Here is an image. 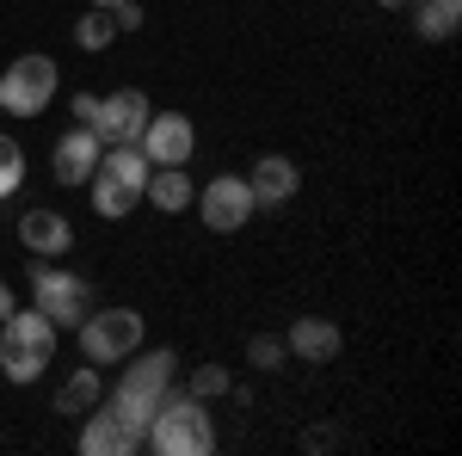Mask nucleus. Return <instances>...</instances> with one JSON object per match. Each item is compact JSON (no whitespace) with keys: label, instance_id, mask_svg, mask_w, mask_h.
<instances>
[{"label":"nucleus","instance_id":"1","mask_svg":"<svg viewBox=\"0 0 462 456\" xmlns=\"http://www.w3.org/2000/svg\"><path fill=\"white\" fill-rule=\"evenodd\" d=\"M173 388H179V358H173V351H161V346L143 351V346H136L130 358H124V377L111 383L106 407L124 420V432L143 444V438H148V420H154V407H161Z\"/></svg>","mask_w":462,"mask_h":456},{"label":"nucleus","instance_id":"2","mask_svg":"<svg viewBox=\"0 0 462 456\" xmlns=\"http://www.w3.org/2000/svg\"><path fill=\"white\" fill-rule=\"evenodd\" d=\"M143 451H154V456H210V451H216L210 401H198V395H179V388H173V395L154 407V420H148Z\"/></svg>","mask_w":462,"mask_h":456},{"label":"nucleus","instance_id":"3","mask_svg":"<svg viewBox=\"0 0 462 456\" xmlns=\"http://www.w3.org/2000/svg\"><path fill=\"white\" fill-rule=\"evenodd\" d=\"M56 340H62V327L43 309H13L0 321V370H6V383H37L56 364Z\"/></svg>","mask_w":462,"mask_h":456},{"label":"nucleus","instance_id":"4","mask_svg":"<svg viewBox=\"0 0 462 456\" xmlns=\"http://www.w3.org/2000/svg\"><path fill=\"white\" fill-rule=\"evenodd\" d=\"M74 333H80V358L87 364H124L143 346V315L136 309H87V321Z\"/></svg>","mask_w":462,"mask_h":456},{"label":"nucleus","instance_id":"5","mask_svg":"<svg viewBox=\"0 0 462 456\" xmlns=\"http://www.w3.org/2000/svg\"><path fill=\"white\" fill-rule=\"evenodd\" d=\"M56 99V62L50 56H19L0 69V111L6 117H37Z\"/></svg>","mask_w":462,"mask_h":456},{"label":"nucleus","instance_id":"6","mask_svg":"<svg viewBox=\"0 0 462 456\" xmlns=\"http://www.w3.org/2000/svg\"><path fill=\"white\" fill-rule=\"evenodd\" d=\"M32 309L56 321V327H80L87 309H93V284L80 272H62V265H37L32 272Z\"/></svg>","mask_w":462,"mask_h":456},{"label":"nucleus","instance_id":"7","mask_svg":"<svg viewBox=\"0 0 462 456\" xmlns=\"http://www.w3.org/2000/svg\"><path fill=\"white\" fill-rule=\"evenodd\" d=\"M191 204H198V216H204L210 235H241L253 222V210H259V198H253V185L241 173H216Z\"/></svg>","mask_w":462,"mask_h":456},{"label":"nucleus","instance_id":"8","mask_svg":"<svg viewBox=\"0 0 462 456\" xmlns=\"http://www.w3.org/2000/svg\"><path fill=\"white\" fill-rule=\"evenodd\" d=\"M136 148L148 154V167H191V154H198V124H191L185 111H148Z\"/></svg>","mask_w":462,"mask_h":456},{"label":"nucleus","instance_id":"9","mask_svg":"<svg viewBox=\"0 0 462 456\" xmlns=\"http://www.w3.org/2000/svg\"><path fill=\"white\" fill-rule=\"evenodd\" d=\"M148 93L143 87H117V93H106V99H99V106H93V124H87V130H93V136L106 142H136L143 136V124H148Z\"/></svg>","mask_w":462,"mask_h":456},{"label":"nucleus","instance_id":"10","mask_svg":"<svg viewBox=\"0 0 462 456\" xmlns=\"http://www.w3.org/2000/svg\"><path fill=\"white\" fill-rule=\"evenodd\" d=\"M99 154H106V142L93 136L87 124H74L69 136L56 142V154H50V167H56V185H87L93 167H99Z\"/></svg>","mask_w":462,"mask_h":456},{"label":"nucleus","instance_id":"11","mask_svg":"<svg viewBox=\"0 0 462 456\" xmlns=\"http://www.w3.org/2000/svg\"><path fill=\"white\" fill-rule=\"evenodd\" d=\"M339 346H346V333H339L327 315H296L290 333H284V351H296L302 364H333Z\"/></svg>","mask_w":462,"mask_h":456},{"label":"nucleus","instance_id":"12","mask_svg":"<svg viewBox=\"0 0 462 456\" xmlns=\"http://www.w3.org/2000/svg\"><path fill=\"white\" fill-rule=\"evenodd\" d=\"M19 247L37 253V259H62L74 247V222L62 210H25L19 216Z\"/></svg>","mask_w":462,"mask_h":456},{"label":"nucleus","instance_id":"13","mask_svg":"<svg viewBox=\"0 0 462 456\" xmlns=\"http://www.w3.org/2000/svg\"><path fill=\"white\" fill-rule=\"evenodd\" d=\"M143 444L124 432V420L111 414V407H93V414H80V456H136Z\"/></svg>","mask_w":462,"mask_h":456},{"label":"nucleus","instance_id":"14","mask_svg":"<svg viewBox=\"0 0 462 456\" xmlns=\"http://www.w3.org/2000/svg\"><path fill=\"white\" fill-rule=\"evenodd\" d=\"M247 185H253L259 204H290V198L302 191V167H296L290 154H259L253 173H247Z\"/></svg>","mask_w":462,"mask_h":456},{"label":"nucleus","instance_id":"15","mask_svg":"<svg viewBox=\"0 0 462 456\" xmlns=\"http://www.w3.org/2000/svg\"><path fill=\"white\" fill-rule=\"evenodd\" d=\"M191 198H198V185H191V173L185 167H154L143 185V204H154L161 216H179L191 210Z\"/></svg>","mask_w":462,"mask_h":456},{"label":"nucleus","instance_id":"16","mask_svg":"<svg viewBox=\"0 0 462 456\" xmlns=\"http://www.w3.org/2000/svg\"><path fill=\"white\" fill-rule=\"evenodd\" d=\"M87 198H93V210L111 216V222H124V216L143 204V191H130L117 173H106V167H93V179H87Z\"/></svg>","mask_w":462,"mask_h":456},{"label":"nucleus","instance_id":"17","mask_svg":"<svg viewBox=\"0 0 462 456\" xmlns=\"http://www.w3.org/2000/svg\"><path fill=\"white\" fill-rule=\"evenodd\" d=\"M99 401H106V383H99V370H93V364H80V370H74L69 383L56 388V414H69V420L93 414Z\"/></svg>","mask_w":462,"mask_h":456},{"label":"nucleus","instance_id":"18","mask_svg":"<svg viewBox=\"0 0 462 456\" xmlns=\"http://www.w3.org/2000/svg\"><path fill=\"white\" fill-rule=\"evenodd\" d=\"M413 32L426 43H450L462 32V0H420L413 6Z\"/></svg>","mask_w":462,"mask_h":456},{"label":"nucleus","instance_id":"19","mask_svg":"<svg viewBox=\"0 0 462 456\" xmlns=\"http://www.w3.org/2000/svg\"><path fill=\"white\" fill-rule=\"evenodd\" d=\"M117 19H111L106 6H87V19H80V25H74V43H80V50H111V43H117Z\"/></svg>","mask_w":462,"mask_h":456},{"label":"nucleus","instance_id":"20","mask_svg":"<svg viewBox=\"0 0 462 456\" xmlns=\"http://www.w3.org/2000/svg\"><path fill=\"white\" fill-rule=\"evenodd\" d=\"M228 388H235L228 364H198V370H191V383H185V395H198V401H216V395H228Z\"/></svg>","mask_w":462,"mask_h":456},{"label":"nucleus","instance_id":"21","mask_svg":"<svg viewBox=\"0 0 462 456\" xmlns=\"http://www.w3.org/2000/svg\"><path fill=\"white\" fill-rule=\"evenodd\" d=\"M25 185V148L13 136H0V198H13Z\"/></svg>","mask_w":462,"mask_h":456},{"label":"nucleus","instance_id":"22","mask_svg":"<svg viewBox=\"0 0 462 456\" xmlns=\"http://www.w3.org/2000/svg\"><path fill=\"white\" fill-rule=\"evenodd\" d=\"M247 364L253 370H278V364H284V340H278V333H253L247 340Z\"/></svg>","mask_w":462,"mask_h":456},{"label":"nucleus","instance_id":"23","mask_svg":"<svg viewBox=\"0 0 462 456\" xmlns=\"http://www.w3.org/2000/svg\"><path fill=\"white\" fill-rule=\"evenodd\" d=\"M111 19H117V32H136V25H143V6L124 0V6H111Z\"/></svg>","mask_w":462,"mask_h":456},{"label":"nucleus","instance_id":"24","mask_svg":"<svg viewBox=\"0 0 462 456\" xmlns=\"http://www.w3.org/2000/svg\"><path fill=\"white\" fill-rule=\"evenodd\" d=\"M93 106H99V93H74V117L80 124H93Z\"/></svg>","mask_w":462,"mask_h":456},{"label":"nucleus","instance_id":"25","mask_svg":"<svg viewBox=\"0 0 462 456\" xmlns=\"http://www.w3.org/2000/svg\"><path fill=\"white\" fill-rule=\"evenodd\" d=\"M13 309H19V302H13V290H6V284H0V321L13 315Z\"/></svg>","mask_w":462,"mask_h":456},{"label":"nucleus","instance_id":"26","mask_svg":"<svg viewBox=\"0 0 462 456\" xmlns=\"http://www.w3.org/2000/svg\"><path fill=\"white\" fill-rule=\"evenodd\" d=\"M87 6H106V13H111V6H124V0H87Z\"/></svg>","mask_w":462,"mask_h":456},{"label":"nucleus","instance_id":"27","mask_svg":"<svg viewBox=\"0 0 462 456\" xmlns=\"http://www.w3.org/2000/svg\"><path fill=\"white\" fill-rule=\"evenodd\" d=\"M376 6H407V0H376Z\"/></svg>","mask_w":462,"mask_h":456}]
</instances>
